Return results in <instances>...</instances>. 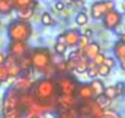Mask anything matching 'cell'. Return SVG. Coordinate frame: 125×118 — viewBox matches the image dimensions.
<instances>
[{"label":"cell","instance_id":"obj_7","mask_svg":"<svg viewBox=\"0 0 125 118\" xmlns=\"http://www.w3.org/2000/svg\"><path fill=\"white\" fill-rule=\"evenodd\" d=\"M110 10H114V3H112V1H97V3H93L91 6V16L94 20H101Z\"/></svg>","mask_w":125,"mask_h":118},{"label":"cell","instance_id":"obj_30","mask_svg":"<svg viewBox=\"0 0 125 118\" xmlns=\"http://www.w3.org/2000/svg\"><path fill=\"white\" fill-rule=\"evenodd\" d=\"M26 118H44V116H43V112L34 109V111L30 112V113L27 114V117H26Z\"/></svg>","mask_w":125,"mask_h":118},{"label":"cell","instance_id":"obj_25","mask_svg":"<svg viewBox=\"0 0 125 118\" xmlns=\"http://www.w3.org/2000/svg\"><path fill=\"white\" fill-rule=\"evenodd\" d=\"M66 49H68V47L65 44H62V43H55V46H54V52L59 57L64 55L65 52H66Z\"/></svg>","mask_w":125,"mask_h":118},{"label":"cell","instance_id":"obj_8","mask_svg":"<svg viewBox=\"0 0 125 118\" xmlns=\"http://www.w3.org/2000/svg\"><path fill=\"white\" fill-rule=\"evenodd\" d=\"M32 85H33V81H31L28 76L20 75L19 78L15 79V81H14V84H12L11 87L16 92H19L20 95H25V94H30Z\"/></svg>","mask_w":125,"mask_h":118},{"label":"cell","instance_id":"obj_12","mask_svg":"<svg viewBox=\"0 0 125 118\" xmlns=\"http://www.w3.org/2000/svg\"><path fill=\"white\" fill-rule=\"evenodd\" d=\"M101 53V47L97 42H90V44L82 50V55L87 59V60L92 62L93 58Z\"/></svg>","mask_w":125,"mask_h":118},{"label":"cell","instance_id":"obj_36","mask_svg":"<svg viewBox=\"0 0 125 118\" xmlns=\"http://www.w3.org/2000/svg\"><path fill=\"white\" fill-rule=\"evenodd\" d=\"M120 65H121V68H123V69H125V58L120 60Z\"/></svg>","mask_w":125,"mask_h":118},{"label":"cell","instance_id":"obj_33","mask_svg":"<svg viewBox=\"0 0 125 118\" xmlns=\"http://www.w3.org/2000/svg\"><path fill=\"white\" fill-rule=\"evenodd\" d=\"M81 35H82V36H85V37H87V38H91V37H92V35H93V32H92V30H91V28H86Z\"/></svg>","mask_w":125,"mask_h":118},{"label":"cell","instance_id":"obj_21","mask_svg":"<svg viewBox=\"0 0 125 118\" xmlns=\"http://www.w3.org/2000/svg\"><path fill=\"white\" fill-rule=\"evenodd\" d=\"M94 100V102L98 105V107L101 108V109H105L107 107H109V105H110V100H108L104 95H102V96H99V97H97V98H93Z\"/></svg>","mask_w":125,"mask_h":118},{"label":"cell","instance_id":"obj_18","mask_svg":"<svg viewBox=\"0 0 125 118\" xmlns=\"http://www.w3.org/2000/svg\"><path fill=\"white\" fill-rule=\"evenodd\" d=\"M88 63H90V60H87L85 57H82V58L80 59V62L77 63L76 68H75V71L79 73V74L86 73V71H87V68H88Z\"/></svg>","mask_w":125,"mask_h":118},{"label":"cell","instance_id":"obj_19","mask_svg":"<svg viewBox=\"0 0 125 118\" xmlns=\"http://www.w3.org/2000/svg\"><path fill=\"white\" fill-rule=\"evenodd\" d=\"M56 118H79V113L76 109H68V111H60Z\"/></svg>","mask_w":125,"mask_h":118},{"label":"cell","instance_id":"obj_37","mask_svg":"<svg viewBox=\"0 0 125 118\" xmlns=\"http://www.w3.org/2000/svg\"><path fill=\"white\" fill-rule=\"evenodd\" d=\"M123 8H124V10H125V3H123Z\"/></svg>","mask_w":125,"mask_h":118},{"label":"cell","instance_id":"obj_14","mask_svg":"<svg viewBox=\"0 0 125 118\" xmlns=\"http://www.w3.org/2000/svg\"><path fill=\"white\" fill-rule=\"evenodd\" d=\"M11 1H12L14 10H16V11L27 9V8H34L37 5V3L32 1V0H11Z\"/></svg>","mask_w":125,"mask_h":118},{"label":"cell","instance_id":"obj_5","mask_svg":"<svg viewBox=\"0 0 125 118\" xmlns=\"http://www.w3.org/2000/svg\"><path fill=\"white\" fill-rule=\"evenodd\" d=\"M58 96H76L79 84L71 75H60L55 80Z\"/></svg>","mask_w":125,"mask_h":118},{"label":"cell","instance_id":"obj_16","mask_svg":"<svg viewBox=\"0 0 125 118\" xmlns=\"http://www.w3.org/2000/svg\"><path fill=\"white\" fill-rule=\"evenodd\" d=\"M14 10L11 0H0V14L8 15Z\"/></svg>","mask_w":125,"mask_h":118},{"label":"cell","instance_id":"obj_17","mask_svg":"<svg viewBox=\"0 0 125 118\" xmlns=\"http://www.w3.org/2000/svg\"><path fill=\"white\" fill-rule=\"evenodd\" d=\"M34 14V8H27V9H22L17 11V16L20 20H25L28 21Z\"/></svg>","mask_w":125,"mask_h":118},{"label":"cell","instance_id":"obj_32","mask_svg":"<svg viewBox=\"0 0 125 118\" xmlns=\"http://www.w3.org/2000/svg\"><path fill=\"white\" fill-rule=\"evenodd\" d=\"M54 8H55L56 11H62V10H65V3L64 1H58V3H55Z\"/></svg>","mask_w":125,"mask_h":118},{"label":"cell","instance_id":"obj_2","mask_svg":"<svg viewBox=\"0 0 125 118\" xmlns=\"http://www.w3.org/2000/svg\"><path fill=\"white\" fill-rule=\"evenodd\" d=\"M30 58H31V64H32V69L36 73H48L50 70H53V64H52V59H53V54L52 52L45 48V47H37L33 48L30 53Z\"/></svg>","mask_w":125,"mask_h":118},{"label":"cell","instance_id":"obj_10","mask_svg":"<svg viewBox=\"0 0 125 118\" xmlns=\"http://www.w3.org/2000/svg\"><path fill=\"white\" fill-rule=\"evenodd\" d=\"M64 36V43L66 47H77V43H79V39L81 37V32L79 30H69V31H65L62 33Z\"/></svg>","mask_w":125,"mask_h":118},{"label":"cell","instance_id":"obj_34","mask_svg":"<svg viewBox=\"0 0 125 118\" xmlns=\"http://www.w3.org/2000/svg\"><path fill=\"white\" fill-rule=\"evenodd\" d=\"M115 87H116V90H118V94H119V95H120V94L123 92V90H124V85H123V84H120V83H119V84H116V85H115Z\"/></svg>","mask_w":125,"mask_h":118},{"label":"cell","instance_id":"obj_35","mask_svg":"<svg viewBox=\"0 0 125 118\" xmlns=\"http://www.w3.org/2000/svg\"><path fill=\"white\" fill-rule=\"evenodd\" d=\"M4 60H5V57H4V54L1 53V50H0V65L4 64Z\"/></svg>","mask_w":125,"mask_h":118},{"label":"cell","instance_id":"obj_4","mask_svg":"<svg viewBox=\"0 0 125 118\" xmlns=\"http://www.w3.org/2000/svg\"><path fill=\"white\" fill-rule=\"evenodd\" d=\"M14 112H21L25 113L23 108H22V103H21V95L19 92H16L12 87H10L4 96V101H3V113L9 114V113H14Z\"/></svg>","mask_w":125,"mask_h":118},{"label":"cell","instance_id":"obj_3","mask_svg":"<svg viewBox=\"0 0 125 118\" xmlns=\"http://www.w3.org/2000/svg\"><path fill=\"white\" fill-rule=\"evenodd\" d=\"M32 36V25L25 20H12L8 26V37L10 42H27Z\"/></svg>","mask_w":125,"mask_h":118},{"label":"cell","instance_id":"obj_23","mask_svg":"<svg viewBox=\"0 0 125 118\" xmlns=\"http://www.w3.org/2000/svg\"><path fill=\"white\" fill-rule=\"evenodd\" d=\"M41 22H42L44 26H53V25L55 24L53 16H52L48 11H45V12L42 14V16H41Z\"/></svg>","mask_w":125,"mask_h":118},{"label":"cell","instance_id":"obj_15","mask_svg":"<svg viewBox=\"0 0 125 118\" xmlns=\"http://www.w3.org/2000/svg\"><path fill=\"white\" fill-rule=\"evenodd\" d=\"M114 55L119 59V62L121 60V59L125 58V42L123 41H118L115 44H114Z\"/></svg>","mask_w":125,"mask_h":118},{"label":"cell","instance_id":"obj_9","mask_svg":"<svg viewBox=\"0 0 125 118\" xmlns=\"http://www.w3.org/2000/svg\"><path fill=\"white\" fill-rule=\"evenodd\" d=\"M102 20H103V25L105 28L115 30L121 22V14L114 9V10H110L109 12H107Z\"/></svg>","mask_w":125,"mask_h":118},{"label":"cell","instance_id":"obj_1","mask_svg":"<svg viewBox=\"0 0 125 118\" xmlns=\"http://www.w3.org/2000/svg\"><path fill=\"white\" fill-rule=\"evenodd\" d=\"M30 96L37 111L44 112L55 108L58 106V92L55 80L48 76L33 81Z\"/></svg>","mask_w":125,"mask_h":118},{"label":"cell","instance_id":"obj_38","mask_svg":"<svg viewBox=\"0 0 125 118\" xmlns=\"http://www.w3.org/2000/svg\"><path fill=\"white\" fill-rule=\"evenodd\" d=\"M0 27H1V20H0Z\"/></svg>","mask_w":125,"mask_h":118},{"label":"cell","instance_id":"obj_24","mask_svg":"<svg viewBox=\"0 0 125 118\" xmlns=\"http://www.w3.org/2000/svg\"><path fill=\"white\" fill-rule=\"evenodd\" d=\"M87 75H88V78H91V79H94V78H97V75H98V67H96L92 62H90L88 63V68H87Z\"/></svg>","mask_w":125,"mask_h":118},{"label":"cell","instance_id":"obj_31","mask_svg":"<svg viewBox=\"0 0 125 118\" xmlns=\"http://www.w3.org/2000/svg\"><path fill=\"white\" fill-rule=\"evenodd\" d=\"M104 65H107L109 69H112V68H114V67H115V60H114L113 58H107V57H105Z\"/></svg>","mask_w":125,"mask_h":118},{"label":"cell","instance_id":"obj_13","mask_svg":"<svg viewBox=\"0 0 125 118\" xmlns=\"http://www.w3.org/2000/svg\"><path fill=\"white\" fill-rule=\"evenodd\" d=\"M90 86L92 89V92H93V98H97L99 96H102L104 94V90H105V86L103 84L102 80L99 79H93L91 83H90Z\"/></svg>","mask_w":125,"mask_h":118},{"label":"cell","instance_id":"obj_20","mask_svg":"<svg viewBox=\"0 0 125 118\" xmlns=\"http://www.w3.org/2000/svg\"><path fill=\"white\" fill-rule=\"evenodd\" d=\"M108 100H114V98H116L118 96H119V94H118V90H116V87H115V85L114 86H108V87H105V90H104V94H103Z\"/></svg>","mask_w":125,"mask_h":118},{"label":"cell","instance_id":"obj_26","mask_svg":"<svg viewBox=\"0 0 125 118\" xmlns=\"http://www.w3.org/2000/svg\"><path fill=\"white\" fill-rule=\"evenodd\" d=\"M90 42H91L90 38H87V37H85V36L81 35V37H80V39H79V43H77V49L82 52V50L90 44Z\"/></svg>","mask_w":125,"mask_h":118},{"label":"cell","instance_id":"obj_11","mask_svg":"<svg viewBox=\"0 0 125 118\" xmlns=\"http://www.w3.org/2000/svg\"><path fill=\"white\" fill-rule=\"evenodd\" d=\"M76 97H77V100H81L82 102L93 100V92H92V89H91L90 84L79 85L77 91H76Z\"/></svg>","mask_w":125,"mask_h":118},{"label":"cell","instance_id":"obj_6","mask_svg":"<svg viewBox=\"0 0 125 118\" xmlns=\"http://www.w3.org/2000/svg\"><path fill=\"white\" fill-rule=\"evenodd\" d=\"M31 50L27 42H10L9 44V55L15 58L16 60L30 55Z\"/></svg>","mask_w":125,"mask_h":118},{"label":"cell","instance_id":"obj_28","mask_svg":"<svg viewBox=\"0 0 125 118\" xmlns=\"http://www.w3.org/2000/svg\"><path fill=\"white\" fill-rule=\"evenodd\" d=\"M9 79V71L5 65H0V83Z\"/></svg>","mask_w":125,"mask_h":118},{"label":"cell","instance_id":"obj_29","mask_svg":"<svg viewBox=\"0 0 125 118\" xmlns=\"http://www.w3.org/2000/svg\"><path fill=\"white\" fill-rule=\"evenodd\" d=\"M109 73H110V69H109L107 65L102 64V65L98 67V75H99V76H108Z\"/></svg>","mask_w":125,"mask_h":118},{"label":"cell","instance_id":"obj_27","mask_svg":"<svg viewBox=\"0 0 125 118\" xmlns=\"http://www.w3.org/2000/svg\"><path fill=\"white\" fill-rule=\"evenodd\" d=\"M104 60H105V55H104L103 53H99L98 55H96V57L93 58L92 63H93L96 67H99V65L104 64Z\"/></svg>","mask_w":125,"mask_h":118},{"label":"cell","instance_id":"obj_39","mask_svg":"<svg viewBox=\"0 0 125 118\" xmlns=\"http://www.w3.org/2000/svg\"><path fill=\"white\" fill-rule=\"evenodd\" d=\"M0 85H1V83H0Z\"/></svg>","mask_w":125,"mask_h":118},{"label":"cell","instance_id":"obj_22","mask_svg":"<svg viewBox=\"0 0 125 118\" xmlns=\"http://www.w3.org/2000/svg\"><path fill=\"white\" fill-rule=\"evenodd\" d=\"M75 22L77 24V26H85L88 22V15L85 11H80L77 12L76 17H75Z\"/></svg>","mask_w":125,"mask_h":118}]
</instances>
